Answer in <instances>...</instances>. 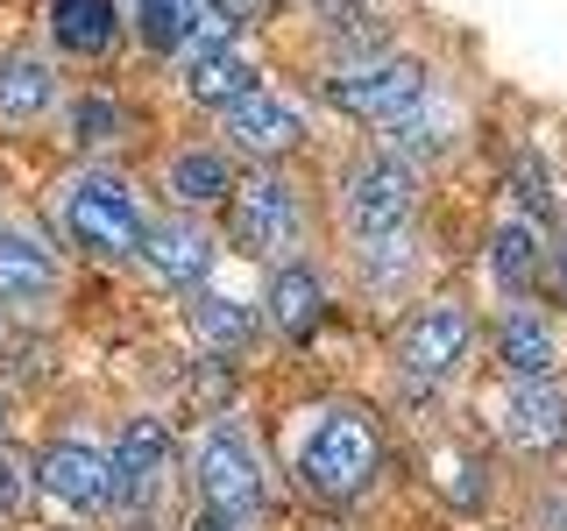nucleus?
Masks as SVG:
<instances>
[{"mask_svg":"<svg viewBox=\"0 0 567 531\" xmlns=\"http://www.w3.org/2000/svg\"><path fill=\"white\" fill-rule=\"evenodd\" d=\"M106 447H114V510L142 518V510H164V503H171L177 468H185L171 418H156V412H128V425H121Z\"/></svg>","mask_w":567,"mask_h":531,"instance_id":"obj_11","label":"nucleus"},{"mask_svg":"<svg viewBox=\"0 0 567 531\" xmlns=\"http://www.w3.org/2000/svg\"><path fill=\"white\" fill-rule=\"evenodd\" d=\"M298 8H312V14H333V8H348V0H298Z\"/></svg>","mask_w":567,"mask_h":531,"instance_id":"obj_29","label":"nucleus"},{"mask_svg":"<svg viewBox=\"0 0 567 531\" xmlns=\"http://www.w3.org/2000/svg\"><path fill=\"white\" fill-rule=\"evenodd\" d=\"M185 482L199 510H241V518H270L277 503V460L262 447L256 418L213 412L185 447Z\"/></svg>","mask_w":567,"mask_h":531,"instance_id":"obj_5","label":"nucleus"},{"mask_svg":"<svg viewBox=\"0 0 567 531\" xmlns=\"http://www.w3.org/2000/svg\"><path fill=\"white\" fill-rule=\"evenodd\" d=\"M475 347H483V319H475V305L440 291V298H419V305L390 326L383 362H390V376H398L404 397H440V389H454L461 376H468Z\"/></svg>","mask_w":567,"mask_h":531,"instance_id":"obj_6","label":"nucleus"},{"mask_svg":"<svg viewBox=\"0 0 567 531\" xmlns=\"http://www.w3.org/2000/svg\"><path fill=\"white\" fill-rule=\"evenodd\" d=\"M262 333L284 347H306L319 326L333 319V283L319 270V256H298V262H277V270H262Z\"/></svg>","mask_w":567,"mask_h":531,"instance_id":"obj_16","label":"nucleus"},{"mask_svg":"<svg viewBox=\"0 0 567 531\" xmlns=\"http://www.w3.org/2000/svg\"><path fill=\"white\" fill-rule=\"evenodd\" d=\"M50 235L64 241L71 262H100V270H135L142 241L156 227V191L135 170L106 164V156H79L71 170H58L50 185Z\"/></svg>","mask_w":567,"mask_h":531,"instance_id":"obj_1","label":"nucleus"},{"mask_svg":"<svg viewBox=\"0 0 567 531\" xmlns=\"http://www.w3.org/2000/svg\"><path fill=\"white\" fill-rule=\"evenodd\" d=\"M483 270L496 283V298H539L546 270H554V235H546V220H532L525 206H504L483 235Z\"/></svg>","mask_w":567,"mask_h":531,"instance_id":"obj_19","label":"nucleus"},{"mask_svg":"<svg viewBox=\"0 0 567 531\" xmlns=\"http://www.w3.org/2000/svg\"><path fill=\"white\" fill-rule=\"evenodd\" d=\"M64 291H71V256L50 235V220L0 199V305H8V319L64 305Z\"/></svg>","mask_w":567,"mask_h":531,"instance_id":"obj_9","label":"nucleus"},{"mask_svg":"<svg viewBox=\"0 0 567 531\" xmlns=\"http://www.w3.org/2000/svg\"><path fill=\"white\" fill-rule=\"evenodd\" d=\"M58 128L79 142L85 156H106L121 135H128V106H121L114 93H100V85H71V93H64V114H58Z\"/></svg>","mask_w":567,"mask_h":531,"instance_id":"obj_22","label":"nucleus"},{"mask_svg":"<svg viewBox=\"0 0 567 531\" xmlns=\"http://www.w3.org/2000/svg\"><path fill=\"white\" fill-rule=\"evenodd\" d=\"M29 503H35V475H29V460L14 454V447H0V524H14Z\"/></svg>","mask_w":567,"mask_h":531,"instance_id":"obj_24","label":"nucleus"},{"mask_svg":"<svg viewBox=\"0 0 567 531\" xmlns=\"http://www.w3.org/2000/svg\"><path fill=\"white\" fill-rule=\"evenodd\" d=\"M213 142L235 156L241 170H262V164H291V156L312 149V106L298 93L262 79L248 100H235L227 114H213Z\"/></svg>","mask_w":567,"mask_h":531,"instance_id":"obj_10","label":"nucleus"},{"mask_svg":"<svg viewBox=\"0 0 567 531\" xmlns=\"http://www.w3.org/2000/svg\"><path fill=\"white\" fill-rule=\"evenodd\" d=\"M327 106L341 121H354V128H369V135H398L404 121L419 114L425 100L440 93V79H433V64L425 58H412V50H354V58H341L327 71Z\"/></svg>","mask_w":567,"mask_h":531,"instance_id":"obj_7","label":"nucleus"},{"mask_svg":"<svg viewBox=\"0 0 567 531\" xmlns=\"http://www.w3.org/2000/svg\"><path fill=\"white\" fill-rule=\"evenodd\" d=\"M489 362L504 383H560L567 376V326L539 298H504L489 312Z\"/></svg>","mask_w":567,"mask_h":531,"instance_id":"obj_12","label":"nucleus"},{"mask_svg":"<svg viewBox=\"0 0 567 531\" xmlns=\"http://www.w3.org/2000/svg\"><path fill=\"white\" fill-rule=\"evenodd\" d=\"M554 277H560V298H567V235H554Z\"/></svg>","mask_w":567,"mask_h":531,"instance_id":"obj_28","label":"nucleus"},{"mask_svg":"<svg viewBox=\"0 0 567 531\" xmlns=\"http://www.w3.org/2000/svg\"><path fill=\"white\" fill-rule=\"evenodd\" d=\"M14 418H22V412H14V389H0V447H8V433H14Z\"/></svg>","mask_w":567,"mask_h":531,"instance_id":"obj_27","label":"nucleus"},{"mask_svg":"<svg viewBox=\"0 0 567 531\" xmlns=\"http://www.w3.org/2000/svg\"><path fill=\"white\" fill-rule=\"evenodd\" d=\"M327 220H333L341 256H362V248L425 235V170L412 164V156L369 142V149L341 156V170H333Z\"/></svg>","mask_w":567,"mask_h":531,"instance_id":"obj_3","label":"nucleus"},{"mask_svg":"<svg viewBox=\"0 0 567 531\" xmlns=\"http://www.w3.org/2000/svg\"><path fill=\"white\" fill-rule=\"evenodd\" d=\"M560 531H567V518H560Z\"/></svg>","mask_w":567,"mask_h":531,"instance_id":"obj_31","label":"nucleus"},{"mask_svg":"<svg viewBox=\"0 0 567 531\" xmlns=\"http://www.w3.org/2000/svg\"><path fill=\"white\" fill-rule=\"evenodd\" d=\"M185 22H192V0H128V29L150 58H177L185 50Z\"/></svg>","mask_w":567,"mask_h":531,"instance_id":"obj_23","label":"nucleus"},{"mask_svg":"<svg viewBox=\"0 0 567 531\" xmlns=\"http://www.w3.org/2000/svg\"><path fill=\"white\" fill-rule=\"evenodd\" d=\"M0 341H8V305H0Z\"/></svg>","mask_w":567,"mask_h":531,"instance_id":"obj_30","label":"nucleus"},{"mask_svg":"<svg viewBox=\"0 0 567 531\" xmlns=\"http://www.w3.org/2000/svg\"><path fill=\"white\" fill-rule=\"evenodd\" d=\"M185 333H192V347H206V354H248L262 341V305L256 298H235V291H220V283H206V291H192L185 298Z\"/></svg>","mask_w":567,"mask_h":531,"instance_id":"obj_21","label":"nucleus"},{"mask_svg":"<svg viewBox=\"0 0 567 531\" xmlns=\"http://www.w3.org/2000/svg\"><path fill=\"white\" fill-rule=\"evenodd\" d=\"M29 475H35V503L50 518H71V524H93V518H114V447L100 433H50L43 447L29 454Z\"/></svg>","mask_w":567,"mask_h":531,"instance_id":"obj_8","label":"nucleus"},{"mask_svg":"<svg viewBox=\"0 0 567 531\" xmlns=\"http://www.w3.org/2000/svg\"><path fill=\"white\" fill-rule=\"evenodd\" d=\"M291 482L312 496V503H369L383 489L390 468V439L383 418L369 412L362 397H319L306 412H291V454H284Z\"/></svg>","mask_w":567,"mask_h":531,"instance_id":"obj_2","label":"nucleus"},{"mask_svg":"<svg viewBox=\"0 0 567 531\" xmlns=\"http://www.w3.org/2000/svg\"><path fill=\"white\" fill-rule=\"evenodd\" d=\"M220 235H227V256H248L256 270L319 256V191L291 164L241 170L235 199L220 212Z\"/></svg>","mask_w":567,"mask_h":531,"instance_id":"obj_4","label":"nucleus"},{"mask_svg":"<svg viewBox=\"0 0 567 531\" xmlns=\"http://www.w3.org/2000/svg\"><path fill=\"white\" fill-rule=\"evenodd\" d=\"M489 425L518 460H560L567 454V376L560 383H504L489 404Z\"/></svg>","mask_w":567,"mask_h":531,"instance_id":"obj_15","label":"nucleus"},{"mask_svg":"<svg viewBox=\"0 0 567 531\" xmlns=\"http://www.w3.org/2000/svg\"><path fill=\"white\" fill-rule=\"evenodd\" d=\"M121 29H128V14H121V0H43V35L50 50L71 64H100L121 50Z\"/></svg>","mask_w":567,"mask_h":531,"instance_id":"obj_20","label":"nucleus"},{"mask_svg":"<svg viewBox=\"0 0 567 531\" xmlns=\"http://www.w3.org/2000/svg\"><path fill=\"white\" fill-rule=\"evenodd\" d=\"M185 531H270V518H241V510H199L192 503Z\"/></svg>","mask_w":567,"mask_h":531,"instance_id":"obj_25","label":"nucleus"},{"mask_svg":"<svg viewBox=\"0 0 567 531\" xmlns=\"http://www.w3.org/2000/svg\"><path fill=\"white\" fill-rule=\"evenodd\" d=\"M220 262H227L220 220L156 206V227H150V241H142V262H135V270L150 277V283H164V291H177V298H192V291H206V283L220 277Z\"/></svg>","mask_w":567,"mask_h":531,"instance_id":"obj_13","label":"nucleus"},{"mask_svg":"<svg viewBox=\"0 0 567 531\" xmlns=\"http://www.w3.org/2000/svg\"><path fill=\"white\" fill-rule=\"evenodd\" d=\"M206 8H213V14H220V22H227V29H235V35H241V29H256V22H262V14H270V0H206Z\"/></svg>","mask_w":567,"mask_h":531,"instance_id":"obj_26","label":"nucleus"},{"mask_svg":"<svg viewBox=\"0 0 567 531\" xmlns=\"http://www.w3.org/2000/svg\"><path fill=\"white\" fill-rule=\"evenodd\" d=\"M241 185V164L220 149V142H171L156 156V191H164L171 212H199V220H220L227 199Z\"/></svg>","mask_w":567,"mask_h":531,"instance_id":"obj_17","label":"nucleus"},{"mask_svg":"<svg viewBox=\"0 0 567 531\" xmlns=\"http://www.w3.org/2000/svg\"><path fill=\"white\" fill-rule=\"evenodd\" d=\"M171 85L185 106H199V114H227L235 100H248L262 85V64L241 50V35H220V43H192L171 58Z\"/></svg>","mask_w":567,"mask_h":531,"instance_id":"obj_18","label":"nucleus"},{"mask_svg":"<svg viewBox=\"0 0 567 531\" xmlns=\"http://www.w3.org/2000/svg\"><path fill=\"white\" fill-rule=\"evenodd\" d=\"M64 58L50 43L0 50V135H35L64 114Z\"/></svg>","mask_w":567,"mask_h":531,"instance_id":"obj_14","label":"nucleus"}]
</instances>
